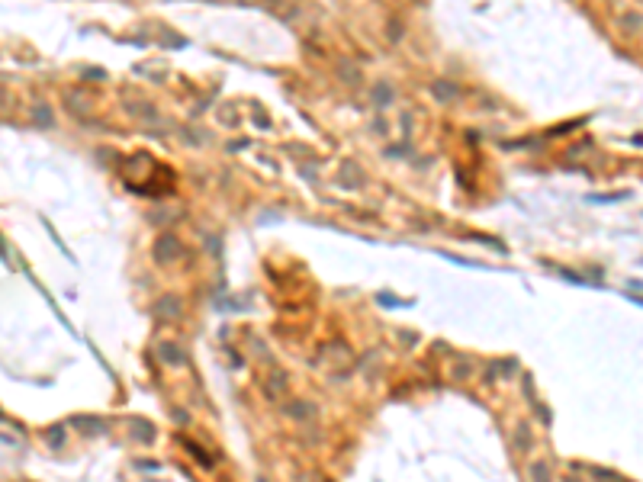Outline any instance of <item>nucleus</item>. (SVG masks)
Instances as JSON below:
<instances>
[{
	"instance_id": "obj_6",
	"label": "nucleus",
	"mask_w": 643,
	"mask_h": 482,
	"mask_svg": "<svg viewBox=\"0 0 643 482\" xmlns=\"http://www.w3.org/2000/svg\"><path fill=\"white\" fill-rule=\"evenodd\" d=\"M32 122H36V126H42V129H51V126H55V119H51V109L45 106V103H39V106L32 109Z\"/></svg>"
},
{
	"instance_id": "obj_4",
	"label": "nucleus",
	"mask_w": 643,
	"mask_h": 482,
	"mask_svg": "<svg viewBox=\"0 0 643 482\" xmlns=\"http://www.w3.org/2000/svg\"><path fill=\"white\" fill-rule=\"evenodd\" d=\"M264 392H267V398H280L283 392H286V376H283V373H270V376L264 379Z\"/></svg>"
},
{
	"instance_id": "obj_11",
	"label": "nucleus",
	"mask_w": 643,
	"mask_h": 482,
	"mask_svg": "<svg viewBox=\"0 0 643 482\" xmlns=\"http://www.w3.org/2000/svg\"><path fill=\"white\" fill-rule=\"evenodd\" d=\"M338 74L344 77L347 84H354V87L360 84V71H357V64H351V61H341V64H338Z\"/></svg>"
},
{
	"instance_id": "obj_15",
	"label": "nucleus",
	"mask_w": 643,
	"mask_h": 482,
	"mask_svg": "<svg viewBox=\"0 0 643 482\" xmlns=\"http://www.w3.org/2000/svg\"><path fill=\"white\" fill-rule=\"evenodd\" d=\"M469 373H473V363H469V360H457L454 370H450V376H454V379H469Z\"/></svg>"
},
{
	"instance_id": "obj_8",
	"label": "nucleus",
	"mask_w": 643,
	"mask_h": 482,
	"mask_svg": "<svg viewBox=\"0 0 643 482\" xmlns=\"http://www.w3.org/2000/svg\"><path fill=\"white\" fill-rule=\"evenodd\" d=\"M431 90H434V96H437V100H444V103L457 96V87H454V84H447V81H434V84H431Z\"/></svg>"
},
{
	"instance_id": "obj_7",
	"label": "nucleus",
	"mask_w": 643,
	"mask_h": 482,
	"mask_svg": "<svg viewBox=\"0 0 643 482\" xmlns=\"http://www.w3.org/2000/svg\"><path fill=\"white\" fill-rule=\"evenodd\" d=\"M357 164H344V174H341V184L344 186H364V174H357Z\"/></svg>"
},
{
	"instance_id": "obj_17",
	"label": "nucleus",
	"mask_w": 643,
	"mask_h": 482,
	"mask_svg": "<svg viewBox=\"0 0 643 482\" xmlns=\"http://www.w3.org/2000/svg\"><path fill=\"white\" fill-rule=\"evenodd\" d=\"M527 476H534V479H550V466H547V463H534V466H527Z\"/></svg>"
},
{
	"instance_id": "obj_14",
	"label": "nucleus",
	"mask_w": 643,
	"mask_h": 482,
	"mask_svg": "<svg viewBox=\"0 0 643 482\" xmlns=\"http://www.w3.org/2000/svg\"><path fill=\"white\" fill-rule=\"evenodd\" d=\"M643 26V16L640 13H624V19H621V29L624 32H637Z\"/></svg>"
},
{
	"instance_id": "obj_13",
	"label": "nucleus",
	"mask_w": 643,
	"mask_h": 482,
	"mask_svg": "<svg viewBox=\"0 0 643 482\" xmlns=\"http://www.w3.org/2000/svg\"><path fill=\"white\" fill-rule=\"evenodd\" d=\"M514 447L518 450L531 447V431H527V424H518V428H514Z\"/></svg>"
},
{
	"instance_id": "obj_2",
	"label": "nucleus",
	"mask_w": 643,
	"mask_h": 482,
	"mask_svg": "<svg viewBox=\"0 0 643 482\" xmlns=\"http://www.w3.org/2000/svg\"><path fill=\"white\" fill-rule=\"evenodd\" d=\"M126 113L141 122H161V113L148 100H126Z\"/></svg>"
},
{
	"instance_id": "obj_16",
	"label": "nucleus",
	"mask_w": 643,
	"mask_h": 482,
	"mask_svg": "<svg viewBox=\"0 0 643 482\" xmlns=\"http://www.w3.org/2000/svg\"><path fill=\"white\" fill-rule=\"evenodd\" d=\"M386 39H389L392 45L402 39V23H399V19H389V26H386Z\"/></svg>"
},
{
	"instance_id": "obj_1",
	"label": "nucleus",
	"mask_w": 643,
	"mask_h": 482,
	"mask_svg": "<svg viewBox=\"0 0 643 482\" xmlns=\"http://www.w3.org/2000/svg\"><path fill=\"white\" fill-rule=\"evenodd\" d=\"M180 257H184V244H180L174 235H161L158 241H154V263L171 267V263H177Z\"/></svg>"
},
{
	"instance_id": "obj_10",
	"label": "nucleus",
	"mask_w": 643,
	"mask_h": 482,
	"mask_svg": "<svg viewBox=\"0 0 643 482\" xmlns=\"http://www.w3.org/2000/svg\"><path fill=\"white\" fill-rule=\"evenodd\" d=\"M161 360H164V363H171V366L186 363V357H184V353H177V347H174V344H164V347H161Z\"/></svg>"
},
{
	"instance_id": "obj_5",
	"label": "nucleus",
	"mask_w": 643,
	"mask_h": 482,
	"mask_svg": "<svg viewBox=\"0 0 643 482\" xmlns=\"http://www.w3.org/2000/svg\"><path fill=\"white\" fill-rule=\"evenodd\" d=\"M286 415L293 418V421H312V418H315V405L306 402V398H299L296 405H289V408H286Z\"/></svg>"
},
{
	"instance_id": "obj_12",
	"label": "nucleus",
	"mask_w": 643,
	"mask_h": 482,
	"mask_svg": "<svg viewBox=\"0 0 643 482\" xmlns=\"http://www.w3.org/2000/svg\"><path fill=\"white\" fill-rule=\"evenodd\" d=\"M158 315H171V318H177V315H180V302L174 299V296L161 299V302H158Z\"/></svg>"
},
{
	"instance_id": "obj_9",
	"label": "nucleus",
	"mask_w": 643,
	"mask_h": 482,
	"mask_svg": "<svg viewBox=\"0 0 643 482\" xmlns=\"http://www.w3.org/2000/svg\"><path fill=\"white\" fill-rule=\"evenodd\" d=\"M373 103H377V106H389V103H392V87H389V84H377V87H373Z\"/></svg>"
},
{
	"instance_id": "obj_3",
	"label": "nucleus",
	"mask_w": 643,
	"mask_h": 482,
	"mask_svg": "<svg viewBox=\"0 0 643 482\" xmlns=\"http://www.w3.org/2000/svg\"><path fill=\"white\" fill-rule=\"evenodd\" d=\"M64 109H68L71 116H77V119H84V116L90 113V103L84 94H77V90H71V94H64Z\"/></svg>"
}]
</instances>
